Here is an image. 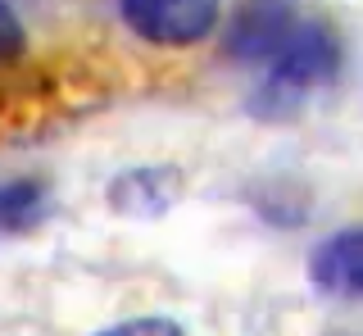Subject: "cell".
<instances>
[{
	"label": "cell",
	"instance_id": "6da1fadb",
	"mask_svg": "<svg viewBox=\"0 0 363 336\" xmlns=\"http://www.w3.org/2000/svg\"><path fill=\"white\" fill-rule=\"evenodd\" d=\"M340 73V37L323 18H304L286 41V50L259 73L245 96V114L255 123H291L309 109L318 91L336 82Z\"/></svg>",
	"mask_w": 363,
	"mask_h": 336
},
{
	"label": "cell",
	"instance_id": "ba28073f",
	"mask_svg": "<svg viewBox=\"0 0 363 336\" xmlns=\"http://www.w3.org/2000/svg\"><path fill=\"white\" fill-rule=\"evenodd\" d=\"M0 41H5V60H18L28 50V32H23L14 5H0Z\"/></svg>",
	"mask_w": 363,
	"mask_h": 336
},
{
	"label": "cell",
	"instance_id": "277c9868",
	"mask_svg": "<svg viewBox=\"0 0 363 336\" xmlns=\"http://www.w3.org/2000/svg\"><path fill=\"white\" fill-rule=\"evenodd\" d=\"M304 282L327 305H363V223H350L309 245Z\"/></svg>",
	"mask_w": 363,
	"mask_h": 336
},
{
	"label": "cell",
	"instance_id": "52a82bcc",
	"mask_svg": "<svg viewBox=\"0 0 363 336\" xmlns=\"http://www.w3.org/2000/svg\"><path fill=\"white\" fill-rule=\"evenodd\" d=\"M91 336H191V332L177 318H168V313H136V318H118Z\"/></svg>",
	"mask_w": 363,
	"mask_h": 336
},
{
	"label": "cell",
	"instance_id": "5b68a950",
	"mask_svg": "<svg viewBox=\"0 0 363 336\" xmlns=\"http://www.w3.org/2000/svg\"><path fill=\"white\" fill-rule=\"evenodd\" d=\"M182 191H186V173L177 164H136L123 168L105 186V200L113 214L145 223V218H164L182 200Z\"/></svg>",
	"mask_w": 363,
	"mask_h": 336
},
{
	"label": "cell",
	"instance_id": "8992f818",
	"mask_svg": "<svg viewBox=\"0 0 363 336\" xmlns=\"http://www.w3.org/2000/svg\"><path fill=\"white\" fill-rule=\"evenodd\" d=\"M55 214V196L45 177H9L0 186V223L9 237H23Z\"/></svg>",
	"mask_w": 363,
	"mask_h": 336
},
{
	"label": "cell",
	"instance_id": "7a4b0ae2",
	"mask_svg": "<svg viewBox=\"0 0 363 336\" xmlns=\"http://www.w3.org/2000/svg\"><path fill=\"white\" fill-rule=\"evenodd\" d=\"M118 23L145 46L182 50L209 41L227 18L213 0H118Z\"/></svg>",
	"mask_w": 363,
	"mask_h": 336
},
{
	"label": "cell",
	"instance_id": "3957f363",
	"mask_svg": "<svg viewBox=\"0 0 363 336\" xmlns=\"http://www.w3.org/2000/svg\"><path fill=\"white\" fill-rule=\"evenodd\" d=\"M300 9L281 5V0H264V5H236L223 23V55L232 64H268L286 50V41L300 28Z\"/></svg>",
	"mask_w": 363,
	"mask_h": 336
}]
</instances>
